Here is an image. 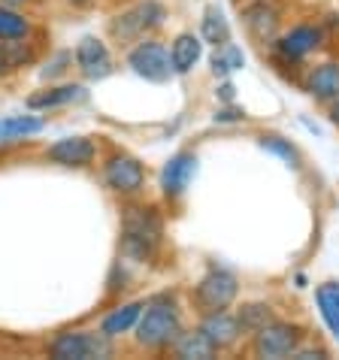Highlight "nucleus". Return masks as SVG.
<instances>
[{"mask_svg": "<svg viewBox=\"0 0 339 360\" xmlns=\"http://www.w3.org/2000/svg\"><path fill=\"white\" fill-rule=\"evenodd\" d=\"M161 245V218L155 209H127L122 221V255L148 261Z\"/></svg>", "mask_w": 339, "mask_h": 360, "instance_id": "f257e3e1", "label": "nucleus"}, {"mask_svg": "<svg viewBox=\"0 0 339 360\" xmlns=\"http://www.w3.org/2000/svg\"><path fill=\"white\" fill-rule=\"evenodd\" d=\"M182 333V318L173 300L158 297L136 321V342L143 348H167Z\"/></svg>", "mask_w": 339, "mask_h": 360, "instance_id": "f03ea898", "label": "nucleus"}, {"mask_svg": "<svg viewBox=\"0 0 339 360\" xmlns=\"http://www.w3.org/2000/svg\"><path fill=\"white\" fill-rule=\"evenodd\" d=\"M239 294V282L231 269H222V266H212L209 273L197 282L194 288V303L200 306V312H222L236 300Z\"/></svg>", "mask_w": 339, "mask_h": 360, "instance_id": "7ed1b4c3", "label": "nucleus"}, {"mask_svg": "<svg viewBox=\"0 0 339 360\" xmlns=\"http://www.w3.org/2000/svg\"><path fill=\"white\" fill-rule=\"evenodd\" d=\"M49 354L55 360H94V357L113 354V345H109L106 333L79 330V333H58L52 342H49Z\"/></svg>", "mask_w": 339, "mask_h": 360, "instance_id": "20e7f679", "label": "nucleus"}, {"mask_svg": "<svg viewBox=\"0 0 339 360\" xmlns=\"http://www.w3.org/2000/svg\"><path fill=\"white\" fill-rule=\"evenodd\" d=\"M306 339L303 327L297 324H288V321H270L267 327H261L255 333V342H252V352L257 357H270V360H282V357H291L300 342Z\"/></svg>", "mask_w": 339, "mask_h": 360, "instance_id": "39448f33", "label": "nucleus"}, {"mask_svg": "<svg viewBox=\"0 0 339 360\" xmlns=\"http://www.w3.org/2000/svg\"><path fill=\"white\" fill-rule=\"evenodd\" d=\"M127 64L134 67L136 76L148 79V82H167V79L173 76L170 52L164 49V43H158V39H143V43L127 55Z\"/></svg>", "mask_w": 339, "mask_h": 360, "instance_id": "423d86ee", "label": "nucleus"}, {"mask_svg": "<svg viewBox=\"0 0 339 360\" xmlns=\"http://www.w3.org/2000/svg\"><path fill=\"white\" fill-rule=\"evenodd\" d=\"M164 15H167V9L158 4V0H146V4L134 6L131 13H124V15L115 18V22H113V37H118V39H136V37H143L148 31H155V27L164 22Z\"/></svg>", "mask_w": 339, "mask_h": 360, "instance_id": "0eeeda50", "label": "nucleus"}, {"mask_svg": "<svg viewBox=\"0 0 339 360\" xmlns=\"http://www.w3.org/2000/svg\"><path fill=\"white\" fill-rule=\"evenodd\" d=\"M318 46H321V27H315V25H297L288 34L273 39L276 55L282 58V61H288V64L303 61V58L309 52H315Z\"/></svg>", "mask_w": 339, "mask_h": 360, "instance_id": "6e6552de", "label": "nucleus"}, {"mask_svg": "<svg viewBox=\"0 0 339 360\" xmlns=\"http://www.w3.org/2000/svg\"><path fill=\"white\" fill-rule=\"evenodd\" d=\"M103 179H106V185L118 194H136L139 188L146 185V169L131 155H115V158L106 161Z\"/></svg>", "mask_w": 339, "mask_h": 360, "instance_id": "1a4fd4ad", "label": "nucleus"}, {"mask_svg": "<svg viewBox=\"0 0 339 360\" xmlns=\"http://www.w3.org/2000/svg\"><path fill=\"white\" fill-rule=\"evenodd\" d=\"M197 173V158L191 152H179L173 155L170 161L164 164V173H161V188L167 197H182L191 185V179Z\"/></svg>", "mask_w": 339, "mask_h": 360, "instance_id": "9d476101", "label": "nucleus"}, {"mask_svg": "<svg viewBox=\"0 0 339 360\" xmlns=\"http://www.w3.org/2000/svg\"><path fill=\"white\" fill-rule=\"evenodd\" d=\"M94 143L88 136H64L46 148V158L61 167H88L94 161Z\"/></svg>", "mask_w": 339, "mask_h": 360, "instance_id": "9b49d317", "label": "nucleus"}, {"mask_svg": "<svg viewBox=\"0 0 339 360\" xmlns=\"http://www.w3.org/2000/svg\"><path fill=\"white\" fill-rule=\"evenodd\" d=\"M76 64L88 79H103V76L113 73L109 49L97 37H82V43L76 46Z\"/></svg>", "mask_w": 339, "mask_h": 360, "instance_id": "f8f14e48", "label": "nucleus"}, {"mask_svg": "<svg viewBox=\"0 0 339 360\" xmlns=\"http://www.w3.org/2000/svg\"><path fill=\"white\" fill-rule=\"evenodd\" d=\"M200 333L218 348V352H222V348L236 345V339L243 336V327H239L236 315H231V312H224V309H222V312H206L203 315Z\"/></svg>", "mask_w": 339, "mask_h": 360, "instance_id": "ddd939ff", "label": "nucleus"}, {"mask_svg": "<svg viewBox=\"0 0 339 360\" xmlns=\"http://www.w3.org/2000/svg\"><path fill=\"white\" fill-rule=\"evenodd\" d=\"M243 22H245V31L252 34L257 43H273L279 37V9L270 4H255L243 13Z\"/></svg>", "mask_w": 339, "mask_h": 360, "instance_id": "4468645a", "label": "nucleus"}, {"mask_svg": "<svg viewBox=\"0 0 339 360\" xmlns=\"http://www.w3.org/2000/svg\"><path fill=\"white\" fill-rule=\"evenodd\" d=\"M200 55H203L200 37H194V34H179V37L173 39V46H170V61H173V73H179V76L191 73V70L197 67V61H200Z\"/></svg>", "mask_w": 339, "mask_h": 360, "instance_id": "2eb2a0df", "label": "nucleus"}, {"mask_svg": "<svg viewBox=\"0 0 339 360\" xmlns=\"http://www.w3.org/2000/svg\"><path fill=\"white\" fill-rule=\"evenodd\" d=\"M306 91L312 94L318 103H331L339 94V64H321L306 76Z\"/></svg>", "mask_w": 339, "mask_h": 360, "instance_id": "dca6fc26", "label": "nucleus"}, {"mask_svg": "<svg viewBox=\"0 0 339 360\" xmlns=\"http://www.w3.org/2000/svg\"><path fill=\"white\" fill-rule=\"evenodd\" d=\"M173 352H176V357H182V360H212L218 348L209 342V339L200 333V327H197V330H188V333L176 336Z\"/></svg>", "mask_w": 339, "mask_h": 360, "instance_id": "f3484780", "label": "nucleus"}, {"mask_svg": "<svg viewBox=\"0 0 339 360\" xmlns=\"http://www.w3.org/2000/svg\"><path fill=\"white\" fill-rule=\"evenodd\" d=\"M315 303H318V312H321L324 324L331 327V333L339 339V282H324V285H318Z\"/></svg>", "mask_w": 339, "mask_h": 360, "instance_id": "a211bd4d", "label": "nucleus"}, {"mask_svg": "<svg viewBox=\"0 0 339 360\" xmlns=\"http://www.w3.org/2000/svg\"><path fill=\"white\" fill-rule=\"evenodd\" d=\"M43 131V118L37 115H6L0 118V143H13V139H27Z\"/></svg>", "mask_w": 339, "mask_h": 360, "instance_id": "6ab92c4d", "label": "nucleus"}, {"mask_svg": "<svg viewBox=\"0 0 339 360\" xmlns=\"http://www.w3.org/2000/svg\"><path fill=\"white\" fill-rule=\"evenodd\" d=\"M200 37L206 43H212L215 49L231 43V25H227L224 13L218 6H206L203 9V22H200Z\"/></svg>", "mask_w": 339, "mask_h": 360, "instance_id": "aec40b11", "label": "nucleus"}, {"mask_svg": "<svg viewBox=\"0 0 339 360\" xmlns=\"http://www.w3.org/2000/svg\"><path fill=\"white\" fill-rule=\"evenodd\" d=\"M139 315H143V303H127L122 309H115V312H109L103 318V327L101 330H103L109 339H115V336L127 333V330H134L136 321H139Z\"/></svg>", "mask_w": 339, "mask_h": 360, "instance_id": "412c9836", "label": "nucleus"}, {"mask_svg": "<svg viewBox=\"0 0 339 360\" xmlns=\"http://www.w3.org/2000/svg\"><path fill=\"white\" fill-rule=\"evenodd\" d=\"M82 97H85L82 85H61V88H49L43 94L27 97V106L31 109H52V106H64V103H73V100H82Z\"/></svg>", "mask_w": 339, "mask_h": 360, "instance_id": "4be33fe9", "label": "nucleus"}, {"mask_svg": "<svg viewBox=\"0 0 339 360\" xmlns=\"http://www.w3.org/2000/svg\"><path fill=\"white\" fill-rule=\"evenodd\" d=\"M236 321H239V327H243V333H257L261 327L276 321V315H273L270 303H245L236 312Z\"/></svg>", "mask_w": 339, "mask_h": 360, "instance_id": "5701e85b", "label": "nucleus"}, {"mask_svg": "<svg viewBox=\"0 0 339 360\" xmlns=\"http://www.w3.org/2000/svg\"><path fill=\"white\" fill-rule=\"evenodd\" d=\"M27 34H31V22L22 13H15V6L0 4V43L4 39H25Z\"/></svg>", "mask_w": 339, "mask_h": 360, "instance_id": "b1692460", "label": "nucleus"}, {"mask_svg": "<svg viewBox=\"0 0 339 360\" xmlns=\"http://www.w3.org/2000/svg\"><path fill=\"white\" fill-rule=\"evenodd\" d=\"M0 52H4L6 70H15V67H25V64L34 61V52L27 49V43H22V39H4V43H0Z\"/></svg>", "mask_w": 339, "mask_h": 360, "instance_id": "393cba45", "label": "nucleus"}, {"mask_svg": "<svg viewBox=\"0 0 339 360\" xmlns=\"http://www.w3.org/2000/svg\"><path fill=\"white\" fill-rule=\"evenodd\" d=\"M261 148L270 155H279L285 164H291L294 169H300V152L291 146V139H282V136H261Z\"/></svg>", "mask_w": 339, "mask_h": 360, "instance_id": "a878e982", "label": "nucleus"}, {"mask_svg": "<svg viewBox=\"0 0 339 360\" xmlns=\"http://www.w3.org/2000/svg\"><path fill=\"white\" fill-rule=\"evenodd\" d=\"M245 112L243 109H234V106H227V109H218L215 112V122H243Z\"/></svg>", "mask_w": 339, "mask_h": 360, "instance_id": "bb28decb", "label": "nucleus"}, {"mask_svg": "<svg viewBox=\"0 0 339 360\" xmlns=\"http://www.w3.org/2000/svg\"><path fill=\"white\" fill-rule=\"evenodd\" d=\"M64 64H70V55H67V52L58 55L55 61H52V67H46V73H43V76H58V73H64V70H67Z\"/></svg>", "mask_w": 339, "mask_h": 360, "instance_id": "cd10ccee", "label": "nucleus"}, {"mask_svg": "<svg viewBox=\"0 0 339 360\" xmlns=\"http://www.w3.org/2000/svg\"><path fill=\"white\" fill-rule=\"evenodd\" d=\"M212 73H215V76H227V73H231V67H227L224 55L218 52V49H215V55H212Z\"/></svg>", "mask_w": 339, "mask_h": 360, "instance_id": "c85d7f7f", "label": "nucleus"}, {"mask_svg": "<svg viewBox=\"0 0 339 360\" xmlns=\"http://www.w3.org/2000/svg\"><path fill=\"white\" fill-rule=\"evenodd\" d=\"M327 115H331V122L339 127V94L331 100V103H327Z\"/></svg>", "mask_w": 339, "mask_h": 360, "instance_id": "c756f323", "label": "nucleus"}, {"mask_svg": "<svg viewBox=\"0 0 339 360\" xmlns=\"http://www.w3.org/2000/svg\"><path fill=\"white\" fill-rule=\"evenodd\" d=\"M234 91H236V88H234L231 82H224L222 88H218V97H222L224 103H234Z\"/></svg>", "mask_w": 339, "mask_h": 360, "instance_id": "7c9ffc66", "label": "nucleus"}, {"mask_svg": "<svg viewBox=\"0 0 339 360\" xmlns=\"http://www.w3.org/2000/svg\"><path fill=\"white\" fill-rule=\"evenodd\" d=\"M4 6H22V4H27V0H0Z\"/></svg>", "mask_w": 339, "mask_h": 360, "instance_id": "2f4dec72", "label": "nucleus"}, {"mask_svg": "<svg viewBox=\"0 0 339 360\" xmlns=\"http://www.w3.org/2000/svg\"><path fill=\"white\" fill-rule=\"evenodd\" d=\"M70 4H76V6H88V4H94V0H70Z\"/></svg>", "mask_w": 339, "mask_h": 360, "instance_id": "473e14b6", "label": "nucleus"}, {"mask_svg": "<svg viewBox=\"0 0 339 360\" xmlns=\"http://www.w3.org/2000/svg\"><path fill=\"white\" fill-rule=\"evenodd\" d=\"M4 70H6V64H4V52H0V73H4Z\"/></svg>", "mask_w": 339, "mask_h": 360, "instance_id": "72a5a7b5", "label": "nucleus"}]
</instances>
